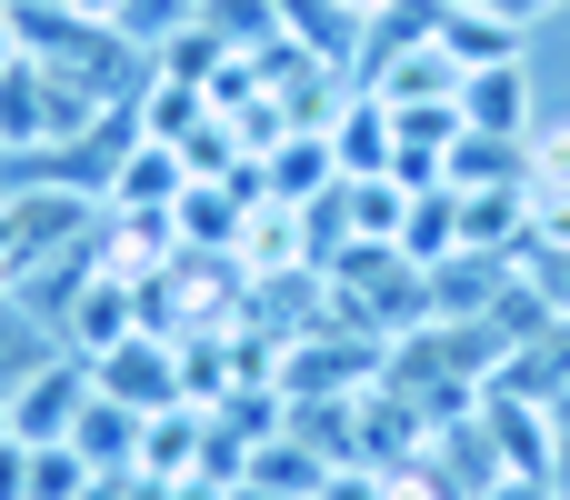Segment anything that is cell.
<instances>
[{"mask_svg":"<svg viewBox=\"0 0 570 500\" xmlns=\"http://www.w3.org/2000/svg\"><path fill=\"white\" fill-rule=\"evenodd\" d=\"M80 231H90L80 190H0V301H20Z\"/></svg>","mask_w":570,"mask_h":500,"instance_id":"6da1fadb","label":"cell"},{"mask_svg":"<svg viewBox=\"0 0 570 500\" xmlns=\"http://www.w3.org/2000/svg\"><path fill=\"white\" fill-rule=\"evenodd\" d=\"M90 401H100L90 361H80V351H50V361H40V371H30V381L10 391V431H20L30 451H40V441H70Z\"/></svg>","mask_w":570,"mask_h":500,"instance_id":"7a4b0ae2","label":"cell"},{"mask_svg":"<svg viewBox=\"0 0 570 500\" xmlns=\"http://www.w3.org/2000/svg\"><path fill=\"white\" fill-rule=\"evenodd\" d=\"M90 381L110 401H130V411H180V341L170 331H130L120 351L90 361Z\"/></svg>","mask_w":570,"mask_h":500,"instance_id":"3957f363","label":"cell"},{"mask_svg":"<svg viewBox=\"0 0 570 500\" xmlns=\"http://www.w3.org/2000/svg\"><path fill=\"white\" fill-rule=\"evenodd\" d=\"M461 120H471V130H491V140H531V130H541V90H531V60L471 70V80H461Z\"/></svg>","mask_w":570,"mask_h":500,"instance_id":"277c9868","label":"cell"},{"mask_svg":"<svg viewBox=\"0 0 570 500\" xmlns=\"http://www.w3.org/2000/svg\"><path fill=\"white\" fill-rule=\"evenodd\" d=\"M180 190H190V160L170 140H130L120 170H110V190H100V210H170Z\"/></svg>","mask_w":570,"mask_h":500,"instance_id":"5b68a950","label":"cell"},{"mask_svg":"<svg viewBox=\"0 0 570 500\" xmlns=\"http://www.w3.org/2000/svg\"><path fill=\"white\" fill-rule=\"evenodd\" d=\"M521 40H531V30H521V20H501L491 0H451V10H441V50H451L461 70H501V60H531Z\"/></svg>","mask_w":570,"mask_h":500,"instance_id":"8992f818","label":"cell"},{"mask_svg":"<svg viewBox=\"0 0 570 500\" xmlns=\"http://www.w3.org/2000/svg\"><path fill=\"white\" fill-rule=\"evenodd\" d=\"M391 150H401L391 100H381V90H351L341 120H331V160H341V170H391Z\"/></svg>","mask_w":570,"mask_h":500,"instance_id":"52a82bcc","label":"cell"},{"mask_svg":"<svg viewBox=\"0 0 570 500\" xmlns=\"http://www.w3.org/2000/svg\"><path fill=\"white\" fill-rule=\"evenodd\" d=\"M401 251H411L421 271H441V261L461 251V190H451V180L411 190V210H401Z\"/></svg>","mask_w":570,"mask_h":500,"instance_id":"ba28073f","label":"cell"},{"mask_svg":"<svg viewBox=\"0 0 570 500\" xmlns=\"http://www.w3.org/2000/svg\"><path fill=\"white\" fill-rule=\"evenodd\" d=\"M441 180H451V190H501V180H521V140L461 130V140L441 150Z\"/></svg>","mask_w":570,"mask_h":500,"instance_id":"9c48e42d","label":"cell"},{"mask_svg":"<svg viewBox=\"0 0 570 500\" xmlns=\"http://www.w3.org/2000/svg\"><path fill=\"white\" fill-rule=\"evenodd\" d=\"M200 30H210L220 50H250V60H261L271 40H291V30H281V0H200Z\"/></svg>","mask_w":570,"mask_h":500,"instance_id":"30bf717a","label":"cell"},{"mask_svg":"<svg viewBox=\"0 0 570 500\" xmlns=\"http://www.w3.org/2000/svg\"><path fill=\"white\" fill-rule=\"evenodd\" d=\"M50 351H60V341H50V321H40L30 301H0V401H10V391L40 371Z\"/></svg>","mask_w":570,"mask_h":500,"instance_id":"8fae6325","label":"cell"},{"mask_svg":"<svg viewBox=\"0 0 570 500\" xmlns=\"http://www.w3.org/2000/svg\"><path fill=\"white\" fill-rule=\"evenodd\" d=\"M190 20H200V0H120V20H110V30H120L130 50H170Z\"/></svg>","mask_w":570,"mask_h":500,"instance_id":"7c38bea8","label":"cell"},{"mask_svg":"<svg viewBox=\"0 0 570 500\" xmlns=\"http://www.w3.org/2000/svg\"><path fill=\"white\" fill-rule=\"evenodd\" d=\"M521 180H531L541 200H570V120H541V130L521 140Z\"/></svg>","mask_w":570,"mask_h":500,"instance_id":"4fadbf2b","label":"cell"},{"mask_svg":"<svg viewBox=\"0 0 570 500\" xmlns=\"http://www.w3.org/2000/svg\"><path fill=\"white\" fill-rule=\"evenodd\" d=\"M0 500H30V441L20 431L0 441Z\"/></svg>","mask_w":570,"mask_h":500,"instance_id":"5bb4252c","label":"cell"},{"mask_svg":"<svg viewBox=\"0 0 570 500\" xmlns=\"http://www.w3.org/2000/svg\"><path fill=\"white\" fill-rule=\"evenodd\" d=\"M501 20H521V30H541V20H570V0H491Z\"/></svg>","mask_w":570,"mask_h":500,"instance_id":"9a60e30c","label":"cell"},{"mask_svg":"<svg viewBox=\"0 0 570 500\" xmlns=\"http://www.w3.org/2000/svg\"><path fill=\"white\" fill-rule=\"evenodd\" d=\"M60 10H80V20H120V0H60Z\"/></svg>","mask_w":570,"mask_h":500,"instance_id":"2e32d148","label":"cell"},{"mask_svg":"<svg viewBox=\"0 0 570 500\" xmlns=\"http://www.w3.org/2000/svg\"><path fill=\"white\" fill-rule=\"evenodd\" d=\"M341 10H351V20H371V10H391V0H341Z\"/></svg>","mask_w":570,"mask_h":500,"instance_id":"e0dca14e","label":"cell"},{"mask_svg":"<svg viewBox=\"0 0 570 500\" xmlns=\"http://www.w3.org/2000/svg\"><path fill=\"white\" fill-rule=\"evenodd\" d=\"M0 441H10V401H0Z\"/></svg>","mask_w":570,"mask_h":500,"instance_id":"ac0fdd59","label":"cell"}]
</instances>
